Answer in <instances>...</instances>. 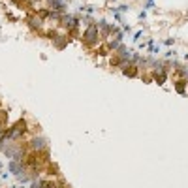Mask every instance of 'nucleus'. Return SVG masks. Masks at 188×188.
Returning a JSON list of instances; mask_svg holds the SVG:
<instances>
[{"label":"nucleus","mask_w":188,"mask_h":188,"mask_svg":"<svg viewBox=\"0 0 188 188\" xmlns=\"http://www.w3.org/2000/svg\"><path fill=\"white\" fill-rule=\"evenodd\" d=\"M100 36H102L100 27H98V24H90V27H89L87 30H85V34L81 36V42H83L85 47L94 49L96 45L100 43Z\"/></svg>","instance_id":"nucleus-1"},{"label":"nucleus","mask_w":188,"mask_h":188,"mask_svg":"<svg viewBox=\"0 0 188 188\" xmlns=\"http://www.w3.org/2000/svg\"><path fill=\"white\" fill-rule=\"evenodd\" d=\"M27 23H28V27L32 28L34 32H43V19L40 17L38 13L28 15V17H27Z\"/></svg>","instance_id":"nucleus-2"},{"label":"nucleus","mask_w":188,"mask_h":188,"mask_svg":"<svg viewBox=\"0 0 188 188\" xmlns=\"http://www.w3.org/2000/svg\"><path fill=\"white\" fill-rule=\"evenodd\" d=\"M28 145H30V149H32L34 152H40V151L47 149V139L45 138H32Z\"/></svg>","instance_id":"nucleus-3"},{"label":"nucleus","mask_w":188,"mask_h":188,"mask_svg":"<svg viewBox=\"0 0 188 188\" xmlns=\"http://www.w3.org/2000/svg\"><path fill=\"white\" fill-rule=\"evenodd\" d=\"M122 73L126 75V77H138V75H139V68H138V64L128 62L126 66H122Z\"/></svg>","instance_id":"nucleus-4"},{"label":"nucleus","mask_w":188,"mask_h":188,"mask_svg":"<svg viewBox=\"0 0 188 188\" xmlns=\"http://www.w3.org/2000/svg\"><path fill=\"white\" fill-rule=\"evenodd\" d=\"M47 6H49V9L60 13V12L66 9V2H64V0H47Z\"/></svg>","instance_id":"nucleus-5"},{"label":"nucleus","mask_w":188,"mask_h":188,"mask_svg":"<svg viewBox=\"0 0 188 188\" xmlns=\"http://www.w3.org/2000/svg\"><path fill=\"white\" fill-rule=\"evenodd\" d=\"M152 77L156 79V83H158V85H164L166 79H167V72H166V70H162V72H154Z\"/></svg>","instance_id":"nucleus-6"},{"label":"nucleus","mask_w":188,"mask_h":188,"mask_svg":"<svg viewBox=\"0 0 188 188\" xmlns=\"http://www.w3.org/2000/svg\"><path fill=\"white\" fill-rule=\"evenodd\" d=\"M175 89H177V92H179V94H184V89H186L184 79H177L175 81Z\"/></svg>","instance_id":"nucleus-7"},{"label":"nucleus","mask_w":188,"mask_h":188,"mask_svg":"<svg viewBox=\"0 0 188 188\" xmlns=\"http://www.w3.org/2000/svg\"><path fill=\"white\" fill-rule=\"evenodd\" d=\"M6 119H8V113L4 109H0V132H2V126L6 124Z\"/></svg>","instance_id":"nucleus-8"},{"label":"nucleus","mask_w":188,"mask_h":188,"mask_svg":"<svg viewBox=\"0 0 188 188\" xmlns=\"http://www.w3.org/2000/svg\"><path fill=\"white\" fill-rule=\"evenodd\" d=\"M119 45H120V40H111V42L107 43V49L117 51V49H119Z\"/></svg>","instance_id":"nucleus-9"},{"label":"nucleus","mask_w":188,"mask_h":188,"mask_svg":"<svg viewBox=\"0 0 188 188\" xmlns=\"http://www.w3.org/2000/svg\"><path fill=\"white\" fill-rule=\"evenodd\" d=\"M53 43H55V47H64V45H66V40H62L60 36H57V38L53 40Z\"/></svg>","instance_id":"nucleus-10"},{"label":"nucleus","mask_w":188,"mask_h":188,"mask_svg":"<svg viewBox=\"0 0 188 188\" xmlns=\"http://www.w3.org/2000/svg\"><path fill=\"white\" fill-rule=\"evenodd\" d=\"M47 173H51V175H58V169H57V166H47Z\"/></svg>","instance_id":"nucleus-11"},{"label":"nucleus","mask_w":188,"mask_h":188,"mask_svg":"<svg viewBox=\"0 0 188 188\" xmlns=\"http://www.w3.org/2000/svg\"><path fill=\"white\" fill-rule=\"evenodd\" d=\"M149 51H151V53H158L160 49H158V45H154V43L151 42V43H149Z\"/></svg>","instance_id":"nucleus-12"},{"label":"nucleus","mask_w":188,"mask_h":188,"mask_svg":"<svg viewBox=\"0 0 188 188\" xmlns=\"http://www.w3.org/2000/svg\"><path fill=\"white\" fill-rule=\"evenodd\" d=\"M151 8H154V0H147L145 2V9H151Z\"/></svg>","instance_id":"nucleus-13"},{"label":"nucleus","mask_w":188,"mask_h":188,"mask_svg":"<svg viewBox=\"0 0 188 188\" xmlns=\"http://www.w3.org/2000/svg\"><path fill=\"white\" fill-rule=\"evenodd\" d=\"M12 2L15 4V6H19V8H23V6H24V0H12Z\"/></svg>","instance_id":"nucleus-14"},{"label":"nucleus","mask_w":188,"mask_h":188,"mask_svg":"<svg viewBox=\"0 0 188 188\" xmlns=\"http://www.w3.org/2000/svg\"><path fill=\"white\" fill-rule=\"evenodd\" d=\"M141 34H143V30H139V32H135V34H134V40H139V38H141Z\"/></svg>","instance_id":"nucleus-15"},{"label":"nucleus","mask_w":188,"mask_h":188,"mask_svg":"<svg viewBox=\"0 0 188 188\" xmlns=\"http://www.w3.org/2000/svg\"><path fill=\"white\" fill-rule=\"evenodd\" d=\"M55 188H68V186H66L64 182H58V184H55Z\"/></svg>","instance_id":"nucleus-16"},{"label":"nucleus","mask_w":188,"mask_h":188,"mask_svg":"<svg viewBox=\"0 0 188 188\" xmlns=\"http://www.w3.org/2000/svg\"><path fill=\"white\" fill-rule=\"evenodd\" d=\"M34 2H40V0H34Z\"/></svg>","instance_id":"nucleus-17"}]
</instances>
